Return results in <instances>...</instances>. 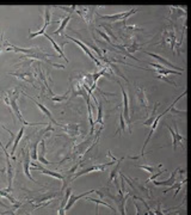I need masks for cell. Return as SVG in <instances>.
I'll return each mask as SVG.
<instances>
[{
    "instance_id": "6da1fadb",
    "label": "cell",
    "mask_w": 191,
    "mask_h": 215,
    "mask_svg": "<svg viewBox=\"0 0 191 215\" xmlns=\"http://www.w3.org/2000/svg\"><path fill=\"white\" fill-rule=\"evenodd\" d=\"M17 98H18V96H17L15 92L12 93V96H10V108L12 109V111L15 113V115L17 116V119H18L22 123H24V124H29V126H37V124H42V123H28V122H25V121L23 120L22 114H21V111H19V108H18V105H17Z\"/></svg>"
},
{
    "instance_id": "7a4b0ae2",
    "label": "cell",
    "mask_w": 191,
    "mask_h": 215,
    "mask_svg": "<svg viewBox=\"0 0 191 215\" xmlns=\"http://www.w3.org/2000/svg\"><path fill=\"white\" fill-rule=\"evenodd\" d=\"M117 161H118V160H117ZM117 161L112 160V161H110V163H107V164L94 165V166H91V167L84 169V170H81L80 172L75 173V175H74V177H73L72 179H75V178H78V177H80V176H82V175H86V173H90V172H92V171H101V172H103V171H105V170H107V167H108V166H110V165H114V164H115V163H117Z\"/></svg>"
},
{
    "instance_id": "3957f363",
    "label": "cell",
    "mask_w": 191,
    "mask_h": 215,
    "mask_svg": "<svg viewBox=\"0 0 191 215\" xmlns=\"http://www.w3.org/2000/svg\"><path fill=\"white\" fill-rule=\"evenodd\" d=\"M66 37H67V38H69V40H71L72 42H74L75 44H78V46H79V47H80V48L85 52V54H86L88 57H91V59H92V61H94V62H95V65H97L98 67H103V66H102V63H101V61H99L97 57H94V55L92 54V52L88 49V46H87V44H85L84 42H81V41H79V40H76V38H73V37H71V36H68V35H66Z\"/></svg>"
},
{
    "instance_id": "277c9868",
    "label": "cell",
    "mask_w": 191,
    "mask_h": 215,
    "mask_svg": "<svg viewBox=\"0 0 191 215\" xmlns=\"http://www.w3.org/2000/svg\"><path fill=\"white\" fill-rule=\"evenodd\" d=\"M120 87H121V91H122V96H123V115H124V120L127 121V124L129 126V133H131V127H130V117H129V100H128V96H127V92L124 90V87L122 86V84L120 81H117Z\"/></svg>"
},
{
    "instance_id": "5b68a950",
    "label": "cell",
    "mask_w": 191,
    "mask_h": 215,
    "mask_svg": "<svg viewBox=\"0 0 191 215\" xmlns=\"http://www.w3.org/2000/svg\"><path fill=\"white\" fill-rule=\"evenodd\" d=\"M30 151H26L25 152V154H24V160H23V169H24V173H25V176L31 180V182H36L32 177H31V175H30Z\"/></svg>"
},
{
    "instance_id": "8992f818",
    "label": "cell",
    "mask_w": 191,
    "mask_h": 215,
    "mask_svg": "<svg viewBox=\"0 0 191 215\" xmlns=\"http://www.w3.org/2000/svg\"><path fill=\"white\" fill-rule=\"evenodd\" d=\"M167 127V129H168V132L171 133V135H172V139H173V142H172V145H173V148L174 149H177V145L179 144V142H181V141H185L186 139L185 138H183L178 132H177V129H172L170 126H166Z\"/></svg>"
},
{
    "instance_id": "52a82bcc",
    "label": "cell",
    "mask_w": 191,
    "mask_h": 215,
    "mask_svg": "<svg viewBox=\"0 0 191 215\" xmlns=\"http://www.w3.org/2000/svg\"><path fill=\"white\" fill-rule=\"evenodd\" d=\"M91 192H95V190H90V191H86L85 194H81V195H78V196L71 195V197H69V200H68V202H67V204H66V207H65V210H69V209L72 208V205H73L78 200L85 197L86 195H88V194H91Z\"/></svg>"
},
{
    "instance_id": "ba28073f",
    "label": "cell",
    "mask_w": 191,
    "mask_h": 215,
    "mask_svg": "<svg viewBox=\"0 0 191 215\" xmlns=\"http://www.w3.org/2000/svg\"><path fill=\"white\" fill-rule=\"evenodd\" d=\"M28 97H29V98H30V99H31V100H32V102H34V103H35V104H36V105H37V106L40 108V109H41V111H42V113H43V114H44V115H46V116H47V117H48V119H49V120H50V121H51V122H53L54 124H57V126H61V124H59V123H57V122H56V121L54 120V117H53V115H51V113H50V111H49V110L47 109V108H46V106H44L43 104H41V103H38L37 100H35V99H34V98H31L30 96H28Z\"/></svg>"
},
{
    "instance_id": "9c48e42d",
    "label": "cell",
    "mask_w": 191,
    "mask_h": 215,
    "mask_svg": "<svg viewBox=\"0 0 191 215\" xmlns=\"http://www.w3.org/2000/svg\"><path fill=\"white\" fill-rule=\"evenodd\" d=\"M34 169L35 170H37V171H40L41 173H44V175H48V176H50V177H54V178H57V179H65V177L62 176V175H60V173H57V172H53V171H49V170H47V169H44V167H41V166H36V165H34Z\"/></svg>"
},
{
    "instance_id": "30bf717a",
    "label": "cell",
    "mask_w": 191,
    "mask_h": 215,
    "mask_svg": "<svg viewBox=\"0 0 191 215\" xmlns=\"http://www.w3.org/2000/svg\"><path fill=\"white\" fill-rule=\"evenodd\" d=\"M50 24V12L48 11V10H46V24H44V27H43V29L42 30H40V31H37V32H31L30 35H29V38H34V37H36V36H40V35H42V34H44V31H46V29H47V27Z\"/></svg>"
},
{
    "instance_id": "8fae6325",
    "label": "cell",
    "mask_w": 191,
    "mask_h": 215,
    "mask_svg": "<svg viewBox=\"0 0 191 215\" xmlns=\"http://www.w3.org/2000/svg\"><path fill=\"white\" fill-rule=\"evenodd\" d=\"M6 163H7V182H9V189L7 191L11 190L12 188V180H13V170H12V165H11V161H10V157H6Z\"/></svg>"
},
{
    "instance_id": "7c38bea8",
    "label": "cell",
    "mask_w": 191,
    "mask_h": 215,
    "mask_svg": "<svg viewBox=\"0 0 191 215\" xmlns=\"http://www.w3.org/2000/svg\"><path fill=\"white\" fill-rule=\"evenodd\" d=\"M46 144H44V140H41V151H40V154H37V157H38V161L41 163V164H44V165H49V164H51V163H49L47 159H46Z\"/></svg>"
},
{
    "instance_id": "4fadbf2b",
    "label": "cell",
    "mask_w": 191,
    "mask_h": 215,
    "mask_svg": "<svg viewBox=\"0 0 191 215\" xmlns=\"http://www.w3.org/2000/svg\"><path fill=\"white\" fill-rule=\"evenodd\" d=\"M43 35L46 36V38H48V40H49V41L51 42V44H53V47H54V49H55V50H56V52L59 53V55H60L61 57H63V59H65V60H66V61L68 62V59H67V57L65 56V53H63V50H62V48H61V47H60V46H59V44H57V43H56V42H55V41H54V40H53V38H51V37H50L49 35H48V34H46V32H44Z\"/></svg>"
},
{
    "instance_id": "5bb4252c",
    "label": "cell",
    "mask_w": 191,
    "mask_h": 215,
    "mask_svg": "<svg viewBox=\"0 0 191 215\" xmlns=\"http://www.w3.org/2000/svg\"><path fill=\"white\" fill-rule=\"evenodd\" d=\"M178 171H179V169H177V170L172 173V176H171L167 180H165V182H156V180H153V183H154L155 185H158V186H161V185H172V184L176 182V176H177Z\"/></svg>"
},
{
    "instance_id": "9a60e30c",
    "label": "cell",
    "mask_w": 191,
    "mask_h": 215,
    "mask_svg": "<svg viewBox=\"0 0 191 215\" xmlns=\"http://www.w3.org/2000/svg\"><path fill=\"white\" fill-rule=\"evenodd\" d=\"M23 134H24V127H22V128L19 129V132H18V134H17L16 139H15V142H13V147H12V149H11L12 159H15V152H16V149H17V146H18V144H19V141H21V139H22Z\"/></svg>"
},
{
    "instance_id": "2e32d148",
    "label": "cell",
    "mask_w": 191,
    "mask_h": 215,
    "mask_svg": "<svg viewBox=\"0 0 191 215\" xmlns=\"http://www.w3.org/2000/svg\"><path fill=\"white\" fill-rule=\"evenodd\" d=\"M136 93H137V98H139V100H140V104L141 105H143L146 109L148 108V102H147V98H146V94H145V91L142 90V88H137V91H136Z\"/></svg>"
},
{
    "instance_id": "e0dca14e",
    "label": "cell",
    "mask_w": 191,
    "mask_h": 215,
    "mask_svg": "<svg viewBox=\"0 0 191 215\" xmlns=\"http://www.w3.org/2000/svg\"><path fill=\"white\" fill-rule=\"evenodd\" d=\"M69 19H71V15H68L67 17H65V18L62 19V22H61V25H60V28H59L56 31H54V34H55V35H61V34L63 32V30L66 29V27H67V24H68Z\"/></svg>"
},
{
    "instance_id": "ac0fdd59",
    "label": "cell",
    "mask_w": 191,
    "mask_h": 215,
    "mask_svg": "<svg viewBox=\"0 0 191 215\" xmlns=\"http://www.w3.org/2000/svg\"><path fill=\"white\" fill-rule=\"evenodd\" d=\"M71 195H72V189H71V188H67V190H66V195H65V198H63L62 204H61V209H60V211H59L60 214H65V207H66V204H67V202H68V200H69Z\"/></svg>"
},
{
    "instance_id": "d6986e66",
    "label": "cell",
    "mask_w": 191,
    "mask_h": 215,
    "mask_svg": "<svg viewBox=\"0 0 191 215\" xmlns=\"http://www.w3.org/2000/svg\"><path fill=\"white\" fill-rule=\"evenodd\" d=\"M11 74L15 75V77H18L19 79H23V80H25V81H28L30 84H34V80L31 79L30 73H11Z\"/></svg>"
},
{
    "instance_id": "ffe728a7",
    "label": "cell",
    "mask_w": 191,
    "mask_h": 215,
    "mask_svg": "<svg viewBox=\"0 0 191 215\" xmlns=\"http://www.w3.org/2000/svg\"><path fill=\"white\" fill-rule=\"evenodd\" d=\"M126 121H124V115H123V113H121L120 114V128L117 129V132H116V134H118L120 132H124L126 130Z\"/></svg>"
},
{
    "instance_id": "44dd1931",
    "label": "cell",
    "mask_w": 191,
    "mask_h": 215,
    "mask_svg": "<svg viewBox=\"0 0 191 215\" xmlns=\"http://www.w3.org/2000/svg\"><path fill=\"white\" fill-rule=\"evenodd\" d=\"M41 141V139H38V140H36L35 142H34V148H32V151L30 152V155H31V158H32V160H37L38 159V157H37V146H38V142Z\"/></svg>"
},
{
    "instance_id": "7402d4cb",
    "label": "cell",
    "mask_w": 191,
    "mask_h": 215,
    "mask_svg": "<svg viewBox=\"0 0 191 215\" xmlns=\"http://www.w3.org/2000/svg\"><path fill=\"white\" fill-rule=\"evenodd\" d=\"M158 106H159V103H156L155 106H154V109H153V116L149 117L147 121L143 122L145 126H152V124H153V122H154V120H155V111H156V109H158Z\"/></svg>"
},
{
    "instance_id": "603a6c76",
    "label": "cell",
    "mask_w": 191,
    "mask_h": 215,
    "mask_svg": "<svg viewBox=\"0 0 191 215\" xmlns=\"http://www.w3.org/2000/svg\"><path fill=\"white\" fill-rule=\"evenodd\" d=\"M69 92H71V90H68L63 96H53L51 97V100L53 102H63V100H66L67 98H68V94H69Z\"/></svg>"
},
{
    "instance_id": "cb8c5ba5",
    "label": "cell",
    "mask_w": 191,
    "mask_h": 215,
    "mask_svg": "<svg viewBox=\"0 0 191 215\" xmlns=\"http://www.w3.org/2000/svg\"><path fill=\"white\" fill-rule=\"evenodd\" d=\"M97 105H98V116H97V121L95 122L101 123L103 126V106L101 103H97Z\"/></svg>"
},
{
    "instance_id": "d4e9b609",
    "label": "cell",
    "mask_w": 191,
    "mask_h": 215,
    "mask_svg": "<svg viewBox=\"0 0 191 215\" xmlns=\"http://www.w3.org/2000/svg\"><path fill=\"white\" fill-rule=\"evenodd\" d=\"M0 196H4L5 198H7L11 203H17V201H16V198L15 197H12L7 191H4V190H0Z\"/></svg>"
},
{
    "instance_id": "484cf974",
    "label": "cell",
    "mask_w": 191,
    "mask_h": 215,
    "mask_svg": "<svg viewBox=\"0 0 191 215\" xmlns=\"http://www.w3.org/2000/svg\"><path fill=\"white\" fill-rule=\"evenodd\" d=\"M87 201H92V202H94L95 204H103V205H105V207H109L111 210H115V208L112 207V205H110L109 203H107V202H104V201H101V200H94V198H86Z\"/></svg>"
},
{
    "instance_id": "4316f807",
    "label": "cell",
    "mask_w": 191,
    "mask_h": 215,
    "mask_svg": "<svg viewBox=\"0 0 191 215\" xmlns=\"http://www.w3.org/2000/svg\"><path fill=\"white\" fill-rule=\"evenodd\" d=\"M139 169H142V170H145V171H147L148 173H153L154 172V170H155V167L154 166H149V165H136Z\"/></svg>"
},
{
    "instance_id": "83f0119b",
    "label": "cell",
    "mask_w": 191,
    "mask_h": 215,
    "mask_svg": "<svg viewBox=\"0 0 191 215\" xmlns=\"http://www.w3.org/2000/svg\"><path fill=\"white\" fill-rule=\"evenodd\" d=\"M164 172H165V171H158V172H156V173H154V175L151 177V178H148V179H147V183H148V182H152V180H154V179H155L158 176H160V175H161V173H164Z\"/></svg>"
},
{
    "instance_id": "f1b7e54d",
    "label": "cell",
    "mask_w": 191,
    "mask_h": 215,
    "mask_svg": "<svg viewBox=\"0 0 191 215\" xmlns=\"http://www.w3.org/2000/svg\"><path fill=\"white\" fill-rule=\"evenodd\" d=\"M78 167H79V164H76V165H74V166H73V167H72V169H71V170H69V171L67 172V175H68V176H71V175H73V173H74V172L76 171V169H78Z\"/></svg>"
},
{
    "instance_id": "f546056e",
    "label": "cell",
    "mask_w": 191,
    "mask_h": 215,
    "mask_svg": "<svg viewBox=\"0 0 191 215\" xmlns=\"http://www.w3.org/2000/svg\"><path fill=\"white\" fill-rule=\"evenodd\" d=\"M108 157H109V158H111L112 160H115V161H117V159H116V158H115V157H114V155L111 154V152H110V151L108 152Z\"/></svg>"
},
{
    "instance_id": "4dcf8cb0",
    "label": "cell",
    "mask_w": 191,
    "mask_h": 215,
    "mask_svg": "<svg viewBox=\"0 0 191 215\" xmlns=\"http://www.w3.org/2000/svg\"><path fill=\"white\" fill-rule=\"evenodd\" d=\"M0 205H1V207H4L5 204H4V203H1V202H0Z\"/></svg>"
}]
</instances>
